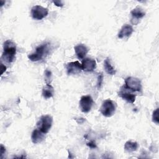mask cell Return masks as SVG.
<instances>
[{"mask_svg": "<svg viewBox=\"0 0 159 159\" xmlns=\"http://www.w3.org/2000/svg\"><path fill=\"white\" fill-rule=\"evenodd\" d=\"M16 54V43L11 40H6L3 45V52L1 56V59L6 63H11L14 61Z\"/></svg>", "mask_w": 159, "mask_h": 159, "instance_id": "obj_1", "label": "cell"}, {"mask_svg": "<svg viewBox=\"0 0 159 159\" xmlns=\"http://www.w3.org/2000/svg\"><path fill=\"white\" fill-rule=\"evenodd\" d=\"M49 43H45L38 46L35 48V52L28 55V58L32 61H37L42 60L49 52Z\"/></svg>", "mask_w": 159, "mask_h": 159, "instance_id": "obj_2", "label": "cell"}, {"mask_svg": "<svg viewBox=\"0 0 159 159\" xmlns=\"http://www.w3.org/2000/svg\"><path fill=\"white\" fill-rule=\"evenodd\" d=\"M116 109V102L111 99H106L102 102L100 107V112L104 116L109 117L115 113Z\"/></svg>", "mask_w": 159, "mask_h": 159, "instance_id": "obj_3", "label": "cell"}, {"mask_svg": "<svg viewBox=\"0 0 159 159\" xmlns=\"http://www.w3.org/2000/svg\"><path fill=\"white\" fill-rule=\"evenodd\" d=\"M53 123V118L50 115H44L41 116L37 122V126L39 130L45 134H47L50 129Z\"/></svg>", "mask_w": 159, "mask_h": 159, "instance_id": "obj_4", "label": "cell"}, {"mask_svg": "<svg viewBox=\"0 0 159 159\" xmlns=\"http://www.w3.org/2000/svg\"><path fill=\"white\" fill-rule=\"evenodd\" d=\"M124 86L132 91H140L142 89L140 80L132 76L127 77L125 79Z\"/></svg>", "mask_w": 159, "mask_h": 159, "instance_id": "obj_5", "label": "cell"}, {"mask_svg": "<svg viewBox=\"0 0 159 159\" xmlns=\"http://www.w3.org/2000/svg\"><path fill=\"white\" fill-rule=\"evenodd\" d=\"M48 14V9L41 6H34L31 9V16L34 19L41 20Z\"/></svg>", "mask_w": 159, "mask_h": 159, "instance_id": "obj_6", "label": "cell"}, {"mask_svg": "<svg viewBox=\"0 0 159 159\" xmlns=\"http://www.w3.org/2000/svg\"><path fill=\"white\" fill-rule=\"evenodd\" d=\"M94 101L90 95L83 96L80 101V107L83 112L87 113L89 112L93 105Z\"/></svg>", "mask_w": 159, "mask_h": 159, "instance_id": "obj_7", "label": "cell"}, {"mask_svg": "<svg viewBox=\"0 0 159 159\" xmlns=\"http://www.w3.org/2000/svg\"><path fill=\"white\" fill-rule=\"evenodd\" d=\"M118 95L129 103H134L135 101L136 95L132 91L126 88L124 86H122L118 93Z\"/></svg>", "mask_w": 159, "mask_h": 159, "instance_id": "obj_8", "label": "cell"}, {"mask_svg": "<svg viewBox=\"0 0 159 159\" xmlns=\"http://www.w3.org/2000/svg\"><path fill=\"white\" fill-rule=\"evenodd\" d=\"M82 70L81 64L78 61L68 63L66 65V72L68 75H78Z\"/></svg>", "mask_w": 159, "mask_h": 159, "instance_id": "obj_9", "label": "cell"}, {"mask_svg": "<svg viewBox=\"0 0 159 159\" xmlns=\"http://www.w3.org/2000/svg\"><path fill=\"white\" fill-rule=\"evenodd\" d=\"M81 67L83 70L88 72H91V71H93L96 68V62L95 60L93 58H86L83 59L82 61Z\"/></svg>", "mask_w": 159, "mask_h": 159, "instance_id": "obj_10", "label": "cell"}, {"mask_svg": "<svg viewBox=\"0 0 159 159\" xmlns=\"http://www.w3.org/2000/svg\"><path fill=\"white\" fill-rule=\"evenodd\" d=\"M130 14L132 16L131 22L135 25L139 22V19L144 17L145 12L140 7H136L130 12Z\"/></svg>", "mask_w": 159, "mask_h": 159, "instance_id": "obj_11", "label": "cell"}, {"mask_svg": "<svg viewBox=\"0 0 159 159\" xmlns=\"http://www.w3.org/2000/svg\"><path fill=\"white\" fill-rule=\"evenodd\" d=\"M45 137V134L42 132L39 129H34L31 135V140L32 142L35 143L37 144L42 142Z\"/></svg>", "mask_w": 159, "mask_h": 159, "instance_id": "obj_12", "label": "cell"}, {"mask_svg": "<svg viewBox=\"0 0 159 159\" xmlns=\"http://www.w3.org/2000/svg\"><path fill=\"white\" fill-rule=\"evenodd\" d=\"M133 32H134V29L132 27V25L129 24H125L121 27L120 31L118 33L117 36L119 39L128 37L131 35Z\"/></svg>", "mask_w": 159, "mask_h": 159, "instance_id": "obj_13", "label": "cell"}, {"mask_svg": "<svg viewBox=\"0 0 159 159\" xmlns=\"http://www.w3.org/2000/svg\"><path fill=\"white\" fill-rule=\"evenodd\" d=\"M74 49L76 56L80 59H83L86 56L88 52V49L86 47V46L82 43L75 46Z\"/></svg>", "mask_w": 159, "mask_h": 159, "instance_id": "obj_14", "label": "cell"}, {"mask_svg": "<svg viewBox=\"0 0 159 159\" xmlns=\"http://www.w3.org/2000/svg\"><path fill=\"white\" fill-rule=\"evenodd\" d=\"M42 94L45 99L50 98L54 95V88L50 84H47L42 89Z\"/></svg>", "mask_w": 159, "mask_h": 159, "instance_id": "obj_15", "label": "cell"}, {"mask_svg": "<svg viewBox=\"0 0 159 159\" xmlns=\"http://www.w3.org/2000/svg\"><path fill=\"white\" fill-rule=\"evenodd\" d=\"M104 68L106 71V72L111 75H114L116 74V70L113 67V66L111 65V60L109 58H107L104 60Z\"/></svg>", "mask_w": 159, "mask_h": 159, "instance_id": "obj_16", "label": "cell"}, {"mask_svg": "<svg viewBox=\"0 0 159 159\" xmlns=\"http://www.w3.org/2000/svg\"><path fill=\"white\" fill-rule=\"evenodd\" d=\"M139 147V144L136 142L127 141L124 145V150L128 152L136 151Z\"/></svg>", "mask_w": 159, "mask_h": 159, "instance_id": "obj_17", "label": "cell"}, {"mask_svg": "<svg viewBox=\"0 0 159 159\" xmlns=\"http://www.w3.org/2000/svg\"><path fill=\"white\" fill-rule=\"evenodd\" d=\"M44 75H45V80L47 84H50V83L52 81V72L48 70V69L45 70V72H44Z\"/></svg>", "mask_w": 159, "mask_h": 159, "instance_id": "obj_18", "label": "cell"}, {"mask_svg": "<svg viewBox=\"0 0 159 159\" xmlns=\"http://www.w3.org/2000/svg\"><path fill=\"white\" fill-rule=\"evenodd\" d=\"M158 108H157L153 112V114H152V121L157 124H159V118H158Z\"/></svg>", "mask_w": 159, "mask_h": 159, "instance_id": "obj_19", "label": "cell"}, {"mask_svg": "<svg viewBox=\"0 0 159 159\" xmlns=\"http://www.w3.org/2000/svg\"><path fill=\"white\" fill-rule=\"evenodd\" d=\"M103 81V75L102 73L99 74L98 77V83H97V85L98 88H99L102 84V83Z\"/></svg>", "mask_w": 159, "mask_h": 159, "instance_id": "obj_20", "label": "cell"}, {"mask_svg": "<svg viewBox=\"0 0 159 159\" xmlns=\"http://www.w3.org/2000/svg\"><path fill=\"white\" fill-rule=\"evenodd\" d=\"M6 152V148L4 147L2 144L1 145V158H2V155L5 153Z\"/></svg>", "mask_w": 159, "mask_h": 159, "instance_id": "obj_21", "label": "cell"}, {"mask_svg": "<svg viewBox=\"0 0 159 159\" xmlns=\"http://www.w3.org/2000/svg\"><path fill=\"white\" fill-rule=\"evenodd\" d=\"M53 2L55 4V6H57L58 7H62L63 6V2L60 1H53Z\"/></svg>", "mask_w": 159, "mask_h": 159, "instance_id": "obj_22", "label": "cell"}, {"mask_svg": "<svg viewBox=\"0 0 159 159\" xmlns=\"http://www.w3.org/2000/svg\"><path fill=\"white\" fill-rule=\"evenodd\" d=\"M87 145L89 146L90 148H96V143H94V142L93 141H91L89 143H87Z\"/></svg>", "mask_w": 159, "mask_h": 159, "instance_id": "obj_23", "label": "cell"}, {"mask_svg": "<svg viewBox=\"0 0 159 159\" xmlns=\"http://www.w3.org/2000/svg\"><path fill=\"white\" fill-rule=\"evenodd\" d=\"M1 74H2L4 73V71H6V67L2 64L1 63Z\"/></svg>", "mask_w": 159, "mask_h": 159, "instance_id": "obj_24", "label": "cell"}, {"mask_svg": "<svg viewBox=\"0 0 159 159\" xmlns=\"http://www.w3.org/2000/svg\"><path fill=\"white\" fill-rule=\"evenodd\" d=\"M0 5H1V6H3V4H4V3H5V1H2V0H1L0 1Z\"/></svg>", "mask_w": 159, "mask_h": 159, "instance_id": "obj_25", "label": "cell"}]
</instances>
